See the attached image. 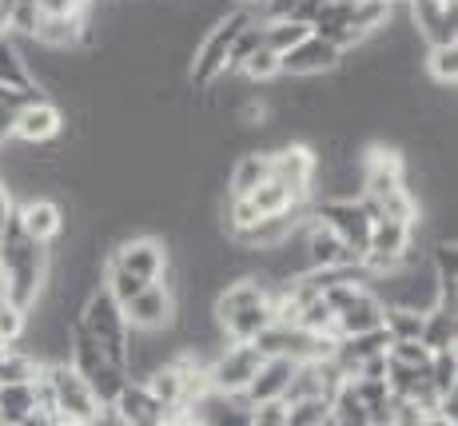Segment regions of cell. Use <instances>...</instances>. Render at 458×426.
Wrapping results in <instances>:
<instances>
[{
	"instance_id": "obj_1",
	"label": "cell",
	"mask_w": 458,
	"mask_h": 426,
	"mask_svg": "<svg viewBox=\"0 0 458 426\" xmlns=\"http://www.w3.org/2000/svg\"><path fill=\"white\" fill-rule=\"evenodd\" d=\"M48 275H52V247L29 239L13 219L4 239H0V279H4L8 303L29 311L40 299V291L48 287Z\"/></svg>"
},
{
	"instance_id": "obj_2",
	"label": "cell",
	"mask_w": 458,
	"mask_h": 426,
	"mask_svg": "<svg viewBox=\"0 0 458 426\" xmlns=\"http://www.w3.org/2000/svg\"><path fill=\"white\" fill-rule=\"evenodd\" d=\"M211 315H216L227 343H255L276 323L259 275H240V279L224 283V287L211 295Z\"/></svg>"
},
{
	"instance_id": "obj_3",
	"label": "cell",
	"mask_w": 458,
	"mask_h": 426,
	"mask_svg": "<svg viewBox=\"0 0 458 426\" xmlns=\"http://www.w3.org/2000/svg\"><path fill=\"white\" fill-rule=\"evenodd\" d=\"M251 21L248 8H232V13L216 16V21L204 29L199 44L191 48V64H188V84L196 92H208L219 76L227 72V52H232V40L240 37V29Z\"/></svg>"
},
{
	"instance_id": "obj_4",
	"label": "cell",
	"mask_w": 458,
	"mask_h": 426,
	"mask_svg": "<svg viewBox=\"0 0 458 426\" xmlns=\"http://www.w3.org/2000/svg\"><path fill=\"white\" fill-rule=\"evenodd\" d=\"M76 323H81L96 343H100L104 359H108L112 367L124 371V359H128V319H124V307H120L108 291H104V287L88 291V299L81 303Z\"/></svg>"
},
{
	"instance_id": "obj_5",
	"label": "cell",
	"mask_w": 458,
	"mask_h": 426,
	"mask_svg": "<svg viewBox=\"0 0 458 426\" xmlns=\"http://www.w3.org/2000/svg\"><path fill=\"white\" fill-rule=\"evenodd\" d=\"M44 375H48L52 414H56L60 426H92L100 419L104 403L92 395V387H88L68 362H52V367H44Z\"/></svg>"
},
{
	"instance_id": "obj_6",
	"label": "cell",
	"mask_w": 458,
	"mask_h": 426,
	"mask_svg": "<svg viewBox=\"0 0 458 426\" xmlns=\"http://www.w3.org/2000/svg\"><path fill=\"white\" fill-rule=\"evenodd\" d=\"M108 260L116 263L120 271H128L131 279L160 283L167 275V263H172V247H167V239H160V235L131 232V235H120L116 243H112Z\"/></svg>"
},
{
	"instance_id": "obj_7",
	"label": "cell",
	"mask_w": 458,
	"mask_h": 426,
	"mask_svg": "<svg viewBox=\"0 0 458 426\" xmlns=\"http://www.w3.org/2000/svg\"><path fill=\"white\" fill-rule=\"evenodd\" d=\"M311 216L319 219V224H327L331 232L343 239L351 260L363 263L367 243H371V224H375L363 211V203L359 200H311Z\"/></svg>"
},
{
	"instance_id": "obj_8",
	"label": "cell",
	"mask_w": 458,
	"mask_h": 426,
	"mask_svg": "<svg viewBox=\"0 0 458 426\" xmlns=\"http://www.w3.org/2000/svg\"><path fill=\"white\" fill-rule=\"evenodd\" d=\"M267 156H271V180L284 183V188L295 195V203H311L315 172H319L315 144H307V140H287V144L271 148Z\"/></svg>"
},
{
	"instance_id": "obj_9",
	"label": "cell",
	"mask_w": 458,
	"mask_h": 426,
	"mask_svg": "<svg viewBox=\"0 0 458 426\" xmlns=\"http://www.w3.org/2000/svg\"><path fill=\"white\" fill-rule=\"evenodd\" d=\"M259 362L263 354L255 343H224L208 362V383L219 395H243L255 379V371H259Z\"/></svg>"
},
{
	"instance_id": "obj_10",
	"label": "cell",
	"mask_w": 458,
	"mask_h": 426,
	"mask_svg": "<svg viewBox=\"0 0 458 426\" xmlns=\"http://www.w3.org/2000/svg\"><path fill=\"white\" fill-rule=\"evenodd\" d=\"M343 64V48L331 44L319 32H307L295 48H287L279 56V76H292V80H323L331 72H339Z\"/></svg>"
},
{
	"instance_id": "obj_11",
	"label": "cell",
	"mask_w": 458,
	"mask_h": 426,
	"mask_svg": "<svg viewBox=\"0 0 458 426\" xmlns=\"http://www.w3.org/2000/svg\"><path fill=\"white\" fill-rule=\"evenodd\" d=\"M64 108H60L56 100H48V96H32L29 104H24L21 112H16L13 120V136L16 144H29V148H44V144H60V136H64Z\"/></svg>"
},
{
	"instance_id": "obj_12",
	"label": "cell",
	"mask_w": 458,
	"mask_h": 426,
	"mask_svg": "<svg viewBox=\"0 0 458 426\" xmlns=\"http://www.w3.org/2000/svg\"><path fill=\"white\" fill-rule=\"evenodd\" d=\"M16 227H21L29 239L52 247L68 235V208L52 195H32V200H21L16 203Z\"/></svg>"
},
{
	"instance_id": "obj_13",
	"label": "cell",
	"mask_w": 458,
	"mask_h": 426,
	"mask_svg": "<svg viewBox=\"0 0 458 426\" xmlns=\"http://www.w3.org/2000/svg\"><path fill=\"white\" fill-rule=\"evenodd\" d=\"M128 331H172L175 323V291L167 283H144L124 303Z\"/></svg>"
},
{
	"instance_id": "obj_14",
	"label": "cell",
	"mask_w": 458,
	"mask_h": 426,
	"mask_svg": "<svg viewBox=\"0 0 458 426\" xmlns=\"http://www.w3.org/2000/svg\"><path fill=\"white\" fill-rule=\"evenodd\" d=\"M411 32L427 44H458V4L446 0H403Z\"/></svg>"
},
{
	"instance_id": "obj_15",
	"label": "cell",
	"mask_w": 458,
	"mask_h": 426,
	"mask_svg": "<svg viewBox=\"0 0 458 426\" xmlns=\"http://www.w3.org/2000/svg\"><path fill=\"white\" fill-rule=\"evenodd\" d=\"M299 239H303L307 271H335V268H343V263H359V260H351L343 239L335 235L327 224H319L315 216H307V224L299 227Z\"/></svg>"
},
{
	"instance_id": "obj_16",
	"label": "cell",
	"mask_w": 458,
	"mask_h": 426,
	"mask_svg": "<svg viewBox=\"0 0 458 426\" xmlns=\"http://www.w3.org/2000/svg\"><path fill=\"white\" fill-rule=\"evenodd\" d=\"M271 180V156L259 148H248L232 159V172H227V195L232 200H248L259 183Z\"/></svg>"
},
{
	"instance_id": "obj_17",
	"label": "cell",
	"mask_w": 458,
	"mask_h": 426,
	"mask_svg": "<svg viewBox=\"0 0 458 426\" xmlns=\"http://www.w3.org/2000/svg\"><path fill=\"white\" fill-rule=\"evenodd\" d=\"M292 371L295 362L292 359H263L259 371H255V379L243 390V403L255 406V403H271V398H284L287 383H292Z\"/></svg>"
},
{
	"instance_id": "obj_18",
	"label": "cell",
	"mask_w": 458,
	"mask_h": 426,
	"mask_svg": "<svg viewBox=\"0 0 458 426\" xmlns=\"http://www.w3.org/2000/svg\"><path fill=\"white\" fill-rule=\"evenodd\" d=\"M422 72L438 92H454L458 84V44H430L422 52Z\"/></svg>"
},
{
	"instance_id": "obj_19",
	"label": "cell",
	"mask_w": 458,
	"mask_h": 426,
	"mask_svg": "<svg viewBox=\"0 0 458 426\" xmlns=\"http://www.w3.org/2000/svg\"><path fill=\"white\" fill-rule=\"evenodd\" d=\"M419 343L427 347L430 354L438 351H458V315L451 311H427L422 315V331H419Z\"/></svg>"
},
{
	"instance_id": "obj_20",
	"label": "cell",
	"mask_w": 458,
	"mask_h": 426,
	"mask_svg": "<svg viewBox=\"0 0 458 426\" xmlns=\"http://www.w3.org/2000/svg\"><path fill=\"white\" fill-rule=\"evenodd\" d=\"M0 88H16V92H29L32 88L24 52L16 44V37H8V32H0Z\"/></svg>"
},
{
	"instance_id": "obj_21",
	"label": "cell",
	"mask_w": 458,
	"mask_h": 426,
	"mask_svg": "<svg viewBox=\"0 0 458 426\" xmlns=\"http://www.w3.org/2000/svg\"><path fill=\"white\" fill-rule=\"evenodd\" d=\"M37 411V395H32V383H0V422L16 426Z\"/></svg>"
},
{
	"instance_id": "obj_22",
	"label": "cell",
	"mask_w": 458,
	"mask_h": 426,
	"mask_svg": "<svg viewBox=\"0 0 458 426\" xmlns=\"http://www.w3.org/2000/svg\"><path fill=\"white\" fill-rule=\"evenodd\" d=\"M248 203L255 208V216H284V211H292V208H303V203H295V195L284 188L279 180H267V183H259L251 195H248Z\"/></svg>"
},
{
	"instance_id": "obj_23",
	"label": "cell",
	"mask_w": 458,
	"mask_h": 426,
	"mask_svg": "<svg viewBox=\"0 0 458 426\" xmlns=\"http://www.w3.org/2000/svg\"><path fill=\"white\" fill-rule=\"evenodd\" d=\"M307 32H311V29H307V24H299V21H259L263 48L276 52V56H284L287 48H295Z\"/></svg>"
},
{
	"instance_id": "obj_24",
	"label": "cell",
	"mask_w": 458,
	"mask_h": 426,
	"mask_svg": "<svg viewBox=\"0 0 458 426\" xmlns=\"http://www.w3.org/2000/svg\"><path fill=\"white\" fill-rule=\"evenodd\" d=\"M331 426H371L367 406L359 403V395L351 390V383H343L331 395Z\"/></svg>"
},
{
	"instance_id": "obj_25",
	"label": "cell",
	"mask_w": 458,
	"mask_h": 426,
	"mask_svg": "<svg viewBox=\"0 0 458 426\" xmlns=\"http://www.w3.org/2000/svg\"><path fill=\"white\" fill-rule=\"evenodd\" d=\"M383 331L391 343H411L419 339L422 331V311H411V307H386L383 311Z\"/></svg>"
},
{
	"instance_id": "obj_26",
	"label": "cell",
	"mask_w": 458,
	"mask_h": 426,
	"mask_svg": "<svg viewBox=\"0 0 458 426\" xmlns=\"http://www.w3.org/2000/svg\"><path fill=\"white\" fill-rule=\"evenodd\" d=\"M235 76H240L248 88L271 84V80H279V56H276V52H267V48H255L251 56L240 64V72H235Z\"/></svg>"
},
{
	"instance_id": "obj_27",
	"label": "cell",
	"mask_w": 458,
	"mask_h": 426,
	"mask_svg": "<svg viewBox=\"0 0 458 426\" xmlns=\"http://www.w3.org/2000/svg\"><path fill=\"white\" fill-rule=\"evenodd\" d=\"M427 379H430V387H435L438 398L451 395V390H458V351H438V354H430Z\"/></svg>"
},
{
	"instance_id": "obj_28",
	"label": "cell",
	"mask_w": 458,
	"mask_h": 426,
	"mask_svg": "<svg viewBox=\"0 0 458 426\" xmlns=\"http://www.w3.org/2000/svg\"><path fill=\"white\" fill-rule=\"evenodd\" d=\"M331 419V398H299L287 403V426H323Z\"/></svg>"
},
{
	"instance_id": "obj_29",
	"label": "cell",
	"mask_w": 458,
	"mask_h": 426,
	"mask_svg": "<svg viewBox=\"0 0 458 426\" xmlns=\"http://www.w3.org/2000/svg\"><path fill=\"white\" fill-rule=\"evenodd\" d=\"M32 96H40L37 88H29V92H16V88H0V144H4V140L13 136V120H16V112H21L24 104L32 100Z\"/></svg>"
},
{
	"instance_id": "obj_30",
	"label": "cell",
	"mask_w": 458,
	"mask_h": 426,
	"mask_svg": "<svg viewBox=\"0 0 458 426\" xmlns=\"http://www.w3.org/2000/svg\"><path fill=\"white\" fill-rule=\"evenodd\" d=\"M29 331V311H21L16 303L0 307V347H16Z\"/></svg>"
},
{
	"instance_id": "obj_31",
	"label": "cell",
	"mask_w": 458,
	"mask_h": 426,
	"mask_svg": "<svg viewBox=\"0 0 458 426\" xmlns=\"http://www.w3.org/2000/svg\"><path fill=\"white\" fill-rule=\"evenodd\" d=\"M386 359L399 362V367H419V371L430 367V351L422 347L419 339H411V343H391V347H386Z\"/></svg>"
},
{
	"instance_id": "obj_32",
	"label": "cell",
	"mask_w": 458,
	"mask_h": 426,
	"mask_svg": "<svg viewBox=\"0 0 458 426\" xmlns=\"http://www.w3.org/2000/svg\"><path fill=\"white\" fill-rule=\"evenodd\" d=\"M248 426H287V403L271 398V403L248 406Z\"/></svg>"
},
{
	"instance_id": "obj_33",
	"label": "cell",
	"mask_w": 458,
	"mask_h": 426,
	"mask_svg": "<svg viewBox=\"0 0 458 426\" xmlns=\"http://www.w3.org/2000/svg\"><path fill=\"white\" fill-rule=\"evenodd\" d=\"M13 216H16V200H13V195H8L4 183H0V239H4L8 224H13Z\"/></svg>"
},
{
	"instance_id": "obj_34",
	"label": "cell",
	"mask_w": 458,
	"mask_h": 426,
	"mask_svg": "<svg viewBox=\"0 0 458 426\" xmlns=\"http://www.w3.org/2000/svg\"><path fill=\"white\" fill-rule=\"evenodd\" d=\"M16 426H60V422L52 419V414H40V411H32L29 419H24V422H16Z\"/></svg>"
},
{
	"instance_id": "obj_35",
	"label": "cell",
	"mask_w": 458,
	"mask_h": 426,
	"mask_svg": "<svg viewBox=\"0 0 458 426\" xmlns=\"http://www.w3.org/2000/svg\"><path fill=\"white\" fill-rule=\"evenodd\" d=\"M0 426H4V422H0Z\"/></svg>"
}]
</instances>
